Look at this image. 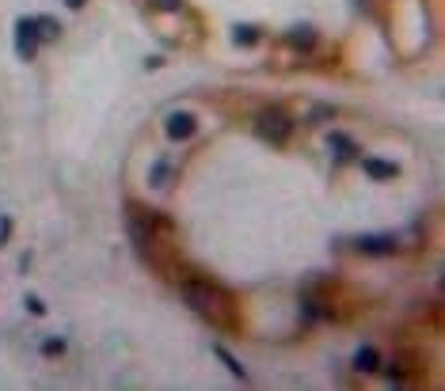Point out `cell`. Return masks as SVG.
I'll list each match as a JSON object with an SVG mask.
<instances>
[{
  "instance_id": "1",
  "label": "cell",
  "mask_w": 445,
  "mask_h": 391,
  "mask_svg": "<svg viewBox=\"0 0 445 391\" xmlns=\"http://www.w3.org/2000/svg\"><path fill=\"white\" fill-rule=\"evenodd\" d=\"M179 296L202 319H209L214 327H225V331H232V327H236V304H232V296L225 293L221 285H209V281H183Z\"/></svg>"
},
{
  "instance_id": "2",
  "label": "cell",
  "mask_w": 445,
  "mask_h": 391,
  "mask_svg": "<svg viewBox=\"0 0 445 391\" xmlns=\"http://www.w3.org/2000/svg\"><path fill=\"white\" fill-rule=\"evenodd\" d=\"M289 133H293V118H289L282 106L259 110V118H255V137L259 141H266V145H286Z\"/></svg>"
},
{
  "instance_id": "3",
  "label": "cell",
  "mask_w": 445,
  "mask_h": 391,
  "mask_svg": "<svg viewBox=\"0 0 445 391\" xmlns=\"http://www.w3.org/2000/svg\"><path fill=\"white\" fill-rule=\"evenodd\" d=\"M38 54V31H34V19H16V58L19 61H34Z\"/></svg>"
},
{
  "instance_id": "4",
  "label": "cell",
  "mask_w": 445,
  "mask_h": 391,
  "mask_svg": "<svg viewBox=\"0 0 445 391\" xmlns=\"http://www.w3.org/2000/svg\"><path fill=\"white\" fill-rule=\"evenodd\" d=\"M194 130H198V118L190 115V110H172V115H168V122H164V133H168L172 141L194 137Z\"/></svg>"
},
{
  "instance_id": "5",
  "label": "cell",
  "mask_w": 445,
  "mask_h": 391,
  "mask_svg": "<svg viewBox=\"0 0 445 391\" xmlns=\"http://www.w3.org/2000/svg\"><path fill=\"white\" fill-rule=\"evenodd\" d=\"M354 247L362 254H396L400 251V239L396 236H358Z\"/></svg>"
},
{
  "instance_id": "6",
  "label": "cell",
  "mask_w": 445,
  "mask_h": 391,
  "mask_svg": "<svg viewBox=\"0 0 445 391\" xmlns=\"http://www.w3.org/2000/svg\"><path fill=\"white\" fill-rule=\"evenodd\" d=\"M286 42L293 49H305V54H308V49H316V42H320V38H316V27L297 23V27H289V31H286Z\"/></svg>"
},
{
  "instance_id": "7",
  "label": "cell",
  "mask_w": 445,
  "mask_h": 391,
  "mask_svg": "<svg viewBox=\"0 0 445 391\" xmlns=\"http://www.w3.org/2000/svg\"><path fill=\"white\" fill-rule=\"evenodd\" d=\"M362 167H365V175H369V179H396V175H400V167H396V163L373 160V156H365Z\"/></svg>"
},
{
  "instance_id": "8",
  "label": "cell",
  "mask_w": 445,
  "mask_h": 391,
  "mask_svg": "<svg viewBox=\"0 0 445 391\" xmlns=\"http://www.w3.org/2000/svg\"><path fill=\"white\" fill-rule=\"evenodd\" d=\"M259 38H263V27H255V23H236L232 27V42H236V46H255Z\"/></svg>"
},
{
  "instance_id": "9",
  "label": "cell",
  "mask_w": 445,
  "mask_h": 391,
  "mask_svg": "<svg viewBox=\"0 0 445 391\" xmlns=\"http://www.w3.org/2000/svg\"><path fill=\"white\" fill-rule=\"evenodd\" d=\"M34 31H38V42H58L61 38V23L49 16H34Z\"/></svg>"
},
{
  "instance_id": "10",
  "label": "cell",
  "mask_w": 445,
  "mask_h": 391,
  "mask_svg": "<svg viewBox=\"0 0 445 391\" xmlns=\"http://www.w3.org/2000/svg\"><path fill=\"white\" fill-rule=\"evenodd\" d=\"M354 368H358V372H377V368H380V353L373 350V346H362V350L354 353Z\"/></svg>"
},
{
  "instance_id": "11",
  "label": "cell",
  "mask_w": 445,
  "mask_h": 391,
  "mask_svg": "<svg viewBox=\"0 0 445 391\" xmlns=\"http://www.w3.org/2000/svg\"><path fill=\"white\" fill-rule=\"evenodd\" d=\"M214 353H217V357H221V361H225V368H229V372H232V376H236V380H247V368H244V365H240V361H236V357H232V353H229V350H225V346H214Z\"/></svg>"
},
{
  "instance_id": "12",
  "label": "cell",
  "mask_w": 445,
  "mask_h": 391,
  "mask_svg": "<svg viewBox=\"0 0 445 391\" xmlns=\"http://www.w3.org/2000/svg\"><path fill=\"white\" fill-rule=\"evenodd\" d=\"M331 152H343L339 156V160H350V156H354V141L346 137V133H331Z\"/></svg>"
},
{
  "instance_id": "13",
  "label": "cell",
  "mask_w": 445,
  "mask_h": 391,
  "mask_svg": "<svg viewBox=\"0 0 445 391\" xmlns=\"http://www.w3.org/2000/svg\"><path fill=\"white\" fill-rule=\"evenodd\" d=\"M42 353H46V357H61V353H65V338H46V342H42Z\"/></svg>"
},
{
  "instance_id": "14",
  "label": "cell",
  "mask_w": 445,
  "mask_h": 391,
  "mask_svg": "<svg viewBox=\"0 0 445 391\" xmlns=\"http://www.w3.org/2000/svg\"><path fill=\"white\" fill-rule=\"evenodd\" d=\"M23 304H27V311H31V316H46V304H42L34 293H27V296H23Z\"/></svg>"
},
{
  "instance_id": "15",
  "label": "cell",
  "mask_w": 445,
  "mask_h": 391,
  "mask_svg": "<svg viewBox=\"0 0 445 391\" xmlns=\"http://www.w3.org/2000/svg\"><path fill=\"white\" fill-rule=\"evenodd\" d=\"M152 8H160V12H179L183 8V0H148Z\"/></svg>"
},
{
  "instance_id": "16",
  "label": "cell",
  "mask_w": 445,
  "mask_h": 391,
  "mask_svg": "<svg viewBox=\"0 0 445 391\" xmlns=\"http://www.w3.org/2000/svg\"><path fill=\"white\" fill-rule=\"evenodd\" d=\"M164 175H168V163L160 160L157 167H152V187H160V182H164Z\"/></svg>"
},
{
  "instance_id": "17",
  "label": "cell",
  "mask_w": 445,
  "mask_h": 391,
  "mask_svg": "<svg viewBox=\"0 0 445 391\" xmlns=\"http://www.w3.org/2000/svg\"><path fill=\"white\" fill-rule=\"evenodd\" d=\"M12 236V217H0V244H8Z\"/></svg>"
},
{
  "instance_id": "18",
  "label": "cell",
  "mask_w": 445,
  "mask_h": 391,
  "mask_svg": "<svg viewBox=\"0 0 445 391\" xmlns=\"http://www.w3.org/2000/svg\"><path fill=\"white\" fill-rule=\"evenodd\" d=\"M69 8H84V0H65Z\"/></svg>"
}]
</instances>
